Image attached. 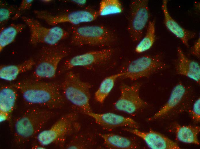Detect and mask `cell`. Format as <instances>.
Here are the masks:
<instances>
[{
  "label": "cell",
  "mask_w": 200,
  "mask_h": 149,
  "mask_svg": "<svg viewBox=\"0 0 200 149\" xmlns=\"http://www.w3.org/2000/svg\"><path fill=\"white\" fill-rule=\"evenodd\" d=\"M191 54L198 58L200 57V36L195 43L191 49Z\"/></svg>",
  "instance_id": "f546056e"
},
{
  "label": "cell",
  "mask_w": 200,
  "mask_h": 149,
  "mask_svg": "<svg viewBox=\"0 0 200 149\" xmlns=\"http://www.w3.org/2000/svg\"><path fill=\"white\" fill-rule=\"evenodd\" d=\"M33 1V0H22L15 15L12 17V19L14 20L18 18L21 15V12L22 11L24 10L30 9Z\"/></svg>",
  "instance_id": "f1b7e54d"
},
{
  "label": "cell",
  "mask_w": 200,
  "mask_h": 149,
  "mask_svg": "<svg viewBox=\"0 0 200 149\" xmlns=\"http://www.w3.org/2000/svg\"><path fill=\"white\" fill-rule=\"evenodd\" d=\"M92 134L82 133L75 135L66 146V149H84L89 148L93 143Z\"/></svg>",
  "instance_id": "484cf974"
},
{
  "label": "cell",
  "mask_w": 200,
  "mask_h": 149,
  "mask_svg": "<svg viewBox=\"0 0 200 149\" xmlns=\"http://www.w3.org/2000/svg\"><path fill=\"white\" fill-rule=\"evenodd\" d=\"M141 84L136 83L120 86V95L114 105L117 110L130 114H133L147 106V103L141 97L139 91Z\"/></svg>",
  "instance_id": "4fadbf2b"
},
{
  "label": "cell",
  "mask_w": 200,
  "mask_h": 149,
  "mask_svg": "<svg viewBox=\"0 0 200 149\" xmlns=\"http://www.w3.org/2000/svg\"><path fill=\"white\" fill-rule=\"evenodd\" d=\"M122 75L120 72L106 77L102 80L95 93L94 98L97 102L100 103L104 102L114 87L116 80Z\"/></svg>",
  "instance_id": "7402d4cb"
},
{
  "label": "cell",
  "mask_w": 200,
  "mask_h": 149,
  "mask_svg": "<svg viewBox=\"0 0 200 149\" xmlns=\"http://www.w3.org/2000/svg\"><path fill=\"white\" fill-rule=\"evenodd\" d=\"M177 58L175 65L176 73L200 83V66L196 61L190 59L184 54L180 47L177 48Z\"/></svg>",
  "instance_id": "2e32d148"
},
{
  "label": "cell",
  "mask_w": 200,
  "mask_h": 149,
  "mask_svg": "<svg viewBox=\"0 0 200 149\" xmlns=\"http://www.w3.org/2000/svg\"><path fill=\"white\" fill-rule=\"evenodd\" d=\"M171 131L175 134L176 139L178 141L188 144H200L198 136L200 128L198 126H182L175 123L172 126Z\"/></svg>",
  "instance_id": "d6986e66"
},
{
  "label": "cell",
  "mask_w": 200,
  "mask_h": 149,
  "mask_svg": "<svg viewBox=\"0 0 200 149\" xmlns=\"http://www.w3.org/2000/svg\"><path fill=\"white\" fill-rule=\"evenodd\" d=\"M16 9L13 6L4 5L0 8V23L1 25L5 24L15 12Z\"/></svg>",
  "instance_id": "4316f807"
},
{
  "label": "cell",
  "mask_w": 200,
  "mask_h": 149,
  "mask_svg": "<svg viewBox=\"0 0 200 149\" xmlns=\"http://www.w3.org/2000/svg\"><path fill=\"white\" fill-rule=\"evenodd\" d=\"M71 1L80 6L84 5L86 3V1L85 0H73Z\"/></svg>",
  "instance_id": "4dcf8cb0"
},
{
  "label": "cell",
  "mask_w": 200,
  "mask_h": 149,
  "mask_svg": "<svg viewBox=\"0 0 200 149\" xmlns=\"http://www.w3.org/2000/svg\"><path fill=\"white\" fill-rule=\"evenodd\" d=\"M21 18L30 29V42L32 44L42 43L54 46L69 36L68 32L60 27L47 28L36 19L25 16Z\"/></svg>",
  "instance_id": "9c48e42d"
},
{
  "label": "cell",
  "mask_w": 200,
  "mask_h": 149,
  "mask_svg": "<svg viewBox=\"0 0 200 149\" xmlns=\"http://www.w3.org/2000/svg\"><path fill=\"white\" fill-rule=\"evenodd\" d=\"M12 85L20 92L24 101L30 105L56 109L64 104L60 85L56 83L33 79L20 81Z\"/></svg>",
  "instance_id": "6da1fadb"
},
{
  "label": "cell",
  "mask_w": 200,
  "mask_h": 149,
  "mask_svg": "<svg viewBox=\"0 0 200 149\" xmlns=\"http://www.w3.org/2000/svg\"><path fill=\"white\" fill-rule=\"evenodd\" d=\"M35 64L36 62L30 59L18 64L1 65L0 67V78L7 81H14L20 74L31 69Z\"/></svg>",
  "instance_id": "ffe728a7"
},
{
  "label": "cell",
  "mask_w": 200,
  "mask_h": 149,
  "mask_svg": "<svg viewBox=\"0 0 200 149\" xmlns=\"http://www.w3.org/2000/svg\"><path fill=\"white\" fill-rule=\"evenodd\" d=\"M25 27L23 24L11 23L8 27L1 28L0 32V51L14 40L17 35Z\"/></svg>",
  "instance_id": "603a6c76"
},
{
  "label": "cell",
  "mask_w": 200,
  "mask_h": 149,
  "mask_svg": "<svg viewBox=\"0 0 200 149\" xmlns=\"http://www.w3.org/2000/svg\"><path fill=\"white\" fill-rule=\"evenodd\" d=\"M155 19L149 21L145 35L135 48L136 52L143 53L150 49L153 46L155 38Z\"/></svg>",
  "instance_id": "cb8c5ba5"
},
{
  "label": "cell",
  "mask_w": 200,
  "mask_h": 149,
  "mask_svg": "<svg viewBox=\"0 0 200 149\" xmlns=\"http://www.w3.org/2000/svg\"><path fill=\"white\" fill-rule=\"evenodd\" d=\"M92 118L104 130L110 131L115 128L125 127L138 129V123L133 119L112 113H97L92 111L84 114Z\"/></svg>",
  "instance_id": "9a60e30c"
},
{
  "label": "cell",
  "mask_w": 200,
  "mask_h": 149,
  "mask_svg": "<svg viewBox=\"0 0 200 149\" xmlns=\"http://www.w3.org/2000/svg\"><path fill=\"white\" fill-rule=\"evenodd\" d=\"M60 85L64 98L76 109L84 114L92 111L90 104L91 84L83 81L78 74L70 70Z\"/></svg>",
  "instance_id": "277c9868"
},
{
  "label": "cell",
  "mask_w": 200,
  "mask_h": 149,
  "mask_svg": "<svg viewBox=\"0 0 200 149\" xmlns=\"http://www.w3.org/2000/svg\"><path fill=\"white\" fill-rule=\"evenodd\" d=\"M190 114L194 123H198L200 121V98H198L193 104Z\"/></svg>",
  "instance_id": "83f0119b"
},
{
  "label": "cell",
  "mask_w": 200,
  "mask_h": 149,
  "mask_svg": "<svg viewBox=\"0 0 200 149\" xmlns=\"http://www.w3.org/2000/svg\"><path fill=\"white\" fill-rule=\"evenodd\" d=\"M54 114L51 111L38 107L28 109L14 122L15 142L23 144L36 136Z\"/></svg>",
  "instance_id": "7a4b0ae2"
},
{
  "label": "cell",
  "mask_w": 200,
  "mask_h": 149,
  "mask_svg": "<svg viewBox=\"0 0 200 149\" xmlns=\"http://www.w3.org/2000/svg\"><path fill=\"white\" fill-rule=\"evenodd\" d=\"M167 3V0H163L161 6L165 26L170 32L179 39L188 48L189 41L195 37L196 33L183 28L171 17L168 9Z\"/></svg>",
  "instance_id": "ac0fdd59"
},
{
  "label": "cell",
  "mask_w": 200,
  "mask_h": 149,
  "mask_svg": "<svg viewBox=\"0 0 200 149\" xmlns=\"http://www.w3.org/2000/svg\"><path fill=\"white\" fill-rule=\"evenodd\" d=\"M148 0H135L130 4L127 30L131 40L134 42L142 39L144 29L150 17Z\"/></svg>",
  "instance_id": "7c38bea8"
},
{
  "label": "cell",
  "mask_w": 200,
  "mask_h": 149,
  "mask_svg": "<svg viewBox=\"0 0 200 149\" xmlns=\"http://www.w3.org/2000/svg\"><path fill=\"white\" fill-rule=\"evenodd\" d=\"M70 43L75 46L104 47L117 40L112 30L101 25L74 26L71 29Z\"/></svg>",
  "instance_id": "3957f363"
},
{
  "label": "cell",
  "mask_w": 200,
  "mask_h": 149,
  "mask_svg": "<svg viewBox=\"0 0 200 149\" xmlns=\"http://www.w3.org/2000/svg\"><path fill=\"white\" fill-rule=\"evenodd\" d=\"M18 91L12 85L2 86L0 89V121L8 120L13 111Z\"/></svg>",
  "instance_id": "e0dca14e"
},
{
  "label": "cell",
  "mask_w": 200,
  "mask_h": 149,
  "mask_svg": "<svg viewBox=\"0 0 200 149\" xmlns=\"http://www.w3.org/2000/svg\"><path fill=\"white\" fill-rule=\"evenodd\" d=\"M191 89L181 83H179L173 88L166 103L152 116L149 121L170 118L184 111L191 101Z\"/></svg>",
  "instance_id": "ba28073f"
},
{
  "label": "cell",
  "mask_w": 200,
  "mask_h": 149,
  "mask_svg": "<svg viewBox=\"0 0 200 149\" xmlns=\"http://www.w3.org/2000/svg\"><path fill=\"white\" fill-rule=\"evenodd\" d=\"M70 52V48L58 44L43 47L36 62L32 74L33 79L40 80L55 78L59 62Z\"/></svg>",
  "instance_id": "5b68a950"
},
{
  "label": "cell",
  "mask_w": 200,
  "mask_h": 149,
  "mask_svg": "<svg viewBox=\"0 0 200 149\" xmlns=\"http://www.w3.org/2000/svg\"><path fill=\"white\" fill-rule=\"evenodd\" d=\"M34 12L37 18L44 20L49 25L53 26L66 22L76 26L82 23L93 21L99 16L98 11L90 7L55 15L45 11L35 10Z\"/></svg>",
  "instance_id": "8fae6325"
},
{
  "label": "cell",
  "mask_w": 200,
  "mask_h": 149,
  "mask_svg": "<svg viewBox=\"0 0 200 149\" xmlns=\"http://www.w3.org/2000/svg\"><path fill=\"white\" fill-rule=\"evenodd\" d=\"M116 50L112 48L91 51L74 56L64 62L58 71L61 74L76 67L90 69L109 62L113 58Z\"/></svg>",
  "instance_id": "30bf717a"
},
{
  "label": "cell",
  "mask_w": 200,
  "mask_h": 149,
  "mask_svg": "<svg viewBox=\"0 0 200 149\" xmlns=\"http://www.w3.org/2000/svg\"><path fill=\"white\" fill-rule=\"evenodd\" d=\"M123 8L118 0H102L98 10L99 15L102 16L118 14L123 12Z\"/></svg>",
  "instance_id": "d4e9b609"
},
{
  "label": "cell",
  "mask_w": 200,
  "mask_h": 149,
  "mask_svg": "<svg viewBox=\"0 0 200 149\" xmlns=\"http://www.w3.org/2000/svg\"><path fill=\"white\" fill-rule=\"evenodd\" d=\"M106 147L110 149H134L136 143L129 138L112 133H99Z\"/></svg>",
  "instance_id": "44dd1931"
},
{
  "label": "cell",
  "mask_w": 200,
  "mask_h": 149,
  "mask_svg": "<svg viewBox=\"0 0 200 149\" xmlns=\"http://www.w3.org/2000/svg\"><path fill=\"white\" fill-rule=\"evenodd\" d=\"M124 131L134 134L142 139L147 146L151 149H179L177 143L166 136L150 129L148 132L140 131L128 128L122 129Z\"/></svg>",
  "instance_id": "5bb4252c"
},
{
  "label": "cell",
  "mask_w": 200,
  "mask_h": 149,
  "mask_svg": "<svg viewBox=\"0 0 200 149\" xmlns=\"http://www.w3.org/2000/svg\"><path fill=\"white\" fill-rule=\"evenodd\" d=\"M166 67V64L158 56L145 55L123 65L120 72L122 74L121 78L136 81L148 77Z\"/></svg>",
  "instance_id": "52a82bcc"
},
{
  "label": "cell",
  "mask_w": 200,
  "mask_h": 149,
  "mask_svg": "<svg viewBox=\"0 0 200 149\" xmlns=\"http://www.w3.org/2000/svg\"><path fill=\"white\" fill-rule=\"evenodd\" d=\"M78 114L72 112L61 117L49 129L41 131L36 136L39 144L43 146L52 144H63L67 137L79 131Z\"/></svg>",
  "instance_id": "8992f818"
}]
</instances>
